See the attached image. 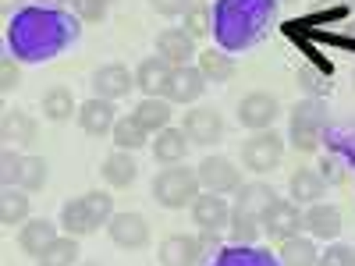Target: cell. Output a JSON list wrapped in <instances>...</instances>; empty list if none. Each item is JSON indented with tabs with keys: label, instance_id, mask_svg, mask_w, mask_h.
Returning a JSON list of instances; mask_svg holds the SVG:
<instances>
[{
	"label": "cell",
	"instance_id": "46",
	"mask_svg": "<svg viewBox=\"0 0 355 266\" xmlns=\"http://www.w3.org/2000/svg\"><path fill=\"white\" fill-rule=\"evenodd\" d=\"M345 36H348V39H355V21H348V28H345Z\"/></svg>",
	"mask_w": 355,
	"mask_h": 266
},
{
	"label": "cell",
	"instance_id": "29",
	"mask_svg": "<svg viewBox=\"0 0 355 266\" xmlns=\"http://www.w3.org/2000/svg\"><path fill=\"white\" fill-rule=\"evenodd\" d=\"M320 263V249L313 238H288L281 242V266H316Z\"/></svg>",
	"mask_w": 355,
	"mask_h": 266
},
{
	"label": "cell",
	"instance_id": "37",
	"mask_svg": "<svg viewBox=\"0 0 355 266\" xmlns=\"http://www.w3.org/2000/svg\"><path fill=\"white\" fill-rule=\"evenodd\" d=\"M217 266H274V259H266L263 252H252L249 245L239 252H224Z\"/></svg>",
	"mask_w": 355,
	"mask_h": 266
},
{
	"label": "cell",
	"instance_id": "22",
	"mask_svg": "<svg viewBox=\"0 0 355 266\" xmlns=\"http://www.w3.org/2000/svg\"><path fill=\"white\" fill-rule=\"evenodd\" d=\"M185 153H189V135L182 132V128H164V132H157V142H153V157L160 160V163H182L185 160Z\"/></svg>",
	"mask_w": 355,
	"mask_h": 266
},
{
	"label": "cell",
	"instance_id": "12",
	"mask_svg": "<svg viewBox=\"0 0 355 266\" xmlns=\"http://www.w3.org/2000/svg\"><path fill=\"white\" fill-rule=\"evenodd\" d=\"M93 96L100 100H121L132 93V85H135V75L125 68V64H103L93 71Z\"/></svg>",
	"mask_w": 355,
	"mask_h": 266
},
{
	"label": "cell",
	"instance_id": "21",
	"mask_svg": "<svg viewBox=\"0 0 355 266\" xmlns=\"http://www.w3.org/2000/svg\"><path fill=\"white\" fill-rule=\"evenodd\" d=\"M135 174H139V163L132 160L128 150H114L107 160H103V181L110 188H128L135 181Z\"/></svg>",
	"mask_w": 355,
	"mask_h": 266
},
{
	"label": "cell",
	"instance_id": "24",
	"mask_svg": "<svg viewBox=\"0 0 355 266\" xmlns=\"http://www.w3.org/2000/svg\"><path fill=\"white\" fill-rule=\"evenodd\" d=\"M288 188H291V199L302 206V202H320V195L327 192V181H323V177H320V170L299 167V170L291 174Z\"/></svg>",
	"mask_w": 355,
	"mask_h": 266
},
{
	"label": "cell",
	"instance_id": "16",
	"mask_svg": "<svg viewBox=\"0 0 355 266\" xmlns=\"http://www.w3.org/2000/svg\"><path fill=\"white\" fill-rule=\"evenodd\" d=\"M174 64H167L164 57H146V61L135 68V85L142 89L146 96H167V85H171Z\"/></svg>",
	"mask_w": 355,
	"mask_h": 266
},
{
	"label": "cell",
	"instance_id": "17",
	"mask_svg": "<svg viewBox=\"0 0 355 266\" xmlns=\"http://www.w3.org/2000/svg\"><path fill=\"white\" fill-rule=\"evenodd\" d=\"M274 188L270 185H263V181H252V185H242L239 188V199H234L231 210L239 213V217H249V220H259L263 224V213L274 206Z\"/></svg>",
	"mask_w": 355,
	"mask_h": 266
},
{
	"label": "cell",
	"instance_id": "36",
	"mask_svg": "<svg viewBox=\"0 0 355 266\" xmlns=\"http://www.w3.org/2000/svg\"><path fill=\"white\" fill-rule=\"evenodd\" d=\"M259 231H263L259 220H249V217L231 213V238H234V245H256Z\"/></svg>",
	"mask_w": 355,
	"mask_h": 266
},
{
	"label": "cell",
	"instance_id": "8",
	"mask_svg": "<svg viewBox=\"0 0 355 266\" xmlns=\"http://www.w3.org/2000/svg\"><path fill=\"white\" fill-rule=\"evenodd\" d=\"M199 181L206 192L214 195H227V192H239L242 188V174L227 157H206L199 163Z\"/></svg>",
	"mask_w": 355,
	"mask_h": 266
},
{
	"label": "cell",
	"instance_id": "43",
	"mask_svg": "<svg viewBox=\"0 0 355 266\" xmlns=\"http://www.w3.org/2000/svg\"><path fill=\"white\" fill-rule=\"evenodd\" d=\"M320 177H323V181H345V170H341V163L334 157H327L320 163Z\"/></svg>",
	"mask_w": 355,
	"mask_h": 266
},
{
	"label": "cell",
	"instance_id": "19",
	"mask_svg": "<svg viewBox=\"0 0 355 266\" xmlns=\"http://www.w3.org/2000/svg\"><path fill=\"white\" fill-rule=\"evenodd\" d=\"M302 227L313 234V238L334 242L341 234V210H338V206H327V202H313L309 213L302 217Z\"/></svg>",
	"mask_w": 355,
	"mask_h": 266
},
{
	"label": "cell",
	"instance_id": "5",
	"mask_svg": "<svg viewBox=\"0 0 355 266\" xmlns=\"http://www.w3.org/2000/svg\"><path fill=\"white\" fill-rule=\"evenodd\" d=\"M281 157H284V139L274 128L249 135L245 145H242V163L252 174H270L274 167H281Z\"/></svg>",
	"mask_w": 355,
	"mask_h": 266
},
{
	"label": "cell",
	"instance_id": "18",
	"mask_svg": "<svg viewBox=\"0 0 355 266\" xmlns=\"http://www.w3.org/2000/svg\"><path fill=\"white\" fill-rule=\"evenodd\" d=\"M206 89V75L199 71V64H185V68H174L171 85H167V100L171 103H196Z\"/></svg>",
	"mask_w": 355,
	"mask_h": 266
},
{
	"label": "cell",
	"instance_id": "23",
	"mask_svg": "<svg viewBox=\"0 0 355 266\" xmlns=\"http://www.w3.org/2000/svg\"><path fill=\"white\" fill-rule=\"evenodd\" d=\"M0 135H4V142L28 145V142H36V121L25 110H4V117H0Z\"/></svg>",
	"mask_w": 355,
	"mask_h": 266
},
{
	"label": "cell",
	"instance_id": "27",
	"mask_svg": "<svg viewBox=\"0 0 355 266\" xmlns=\"http://www.w3.org/2000/svg\"><path fill=\"white\" fill-rule=\"evenodd\" d=\"M28 220V192H21L18 185H4L0 192V224L15 227Z\"/></svg>",
	"mask_w": 355,
	"mask_h": 266
},
{
	"label": "cell",
	"instance_id": "13",
	"mask_svg": "<svg viewBox=\"0 0 355 266\" xmlns=\"http://www.w3.org/2000/svg\"><path fill=\"white\" fill-rule=\"evenodd\" d=\"M78 125H82V132H85V135H93V139L110 135V132H114V125H117L114 100H100V96H93V100L78 103Z\"/></svg>",
	"mask_w": 355,
	"mask_h": 266
},
{
	"label": "cell",
	"instance_id": "15",
	"mask_svg": "<svg viewBox=\"0 0 355 266\" xmlns=\"http://www.w3.org/2000/svg\"><path fill=\"white\" fill-rule=\"evenodd\" d=\"M157 53L164 57L167 64L185 68V64H192V57L199 50H196V39L185 33V28H164V33L157 36Z\"/></svg>",
	"mask_w": 355,
	"mask_h": 266
},
{
	"label": "cell",
	"instance_id": "11",
	"mask_svg": "<svg viewBox=\"0 0 355 266\" xmlns=\"http://www.w3.org/2000/svg\"><path fill=\"white\" fill-rule=\"evenodd\" d=\"M160 266H199L206 259V249L199 245L196 234H171L157 249Z\"/></svg>",
	"mask_w": 355,
	"mask_h": 266
},
{
	"label": "cell",
	"instance_id": "42",
	"mask_svg": "<svg viewBox=\"0 0 355 266\" xmlns=\"http://www.w3.org/2000/svg\"><path fill=\"white\" fill-rule=\"evenodd\" d=\"M18 153L15 150H4V157H0V177H4V185H11V177H15V167H18Z\"/></svg>",
	"mask_w": 355,
	"mask_h": 266
},
{
	"label": "cell",
	"instance_id": "28",
	"mask_svg": "<svg viewBox=\"0 0 355 266\" xmlns=\"http://www.w3.org/2000/svg\"><path fill=\"white\" fill-rule=\"evenodd\" d=\"M114 145L117 150H128V153H135V150H142L146 142H150V135L153 132H146L142 125H139V117L135 114H128V117H117V125H114Z\"/></svg>",
	"mask_w": 355,
	"mask_h": 266
},
{
	"label": "cell",
	"instance_id": "7",
	"mask_svg": "<svg viewBox=\"0 0 355 266\" xmlns=\"http://www.w3.org/2000/svg\"><path fill=\"white\" fill-rule=\"evenodd\" d=\"M302 217L306 213L299 210V202H295V199H274V206L263 213V231L270 234L274 242H288V238L299 234Z\"/></svg>",
	"mask_w": 355,
	"mask_h": 266
},
{
	"label": "cell",
	"instance_id": "20",
	"mask_svg": "<svg viewBox=\"0 0 355 266\" xmlns=\"http://www.w3.org/2000/svg\"><path fill=\"white\" fill-rule=\"evenodd\" d=\"M53 238H57V224H53V220H46V217H40V220H25L21 231H18V249H21L25 256L40 259L43 249H46Z\"/></svg>",
	"mask_w": 355,
	"mask_h": 266
},
{
	"label": "cell",
	"instance_id": "47",
	"mask_svg": "<svg viewBox=\"0 0 355 266\" xmlns=\"http://www.w3.org/2000/svg\"><path fill=\"white\" fill-rule=\"evenodd\" d=\"M345 4H348V8H352V11H355V0H345Z\"/></svg>",
	"mask_w": 355,
	"mask_h": 266
},
{
	"label": "cell",
	"instance_id": "26",
	"mask_svg": "<svg viewBox=\"0 0 355 266\" xmlns=\"http://www.w3.org/2000/svg\"><path fill=\"white\" fill-rule=\"evenodd\" d=\"M61 224H64V231L71 234V238H82V234H93L100 224L93 220V213H89V206L82 202V195L78 199H68L64 206H61Z\"/></svg>",
	"mask_w": 355,
	"mask_h": 266
},
{
	"label": "cell",
	"instance_id": "48",
	"mask_svg": "<svg viewBox=\"0 0 355 266\" xmlns=\"http://www.w3.org/2000/svg\"><path fill=\"white\" fill-rule=\"evenodd\" d=\"M78 266H100V263H78Z\"/></svg>",
	"mask_w": 355,
	"mask_h": 266
},
{
	"label": "cell",
	"instance_id": "49",
	"mask_svg": "<svg viewBox=\"0 0 355 266\" xmlns=\"http://www.w3.org/2000/svg\"><path fill=\"white\" fill-rule=\"evenodd\" d=\"M100 4H107V8H110V4H114V0H100Z\"/></svg>",
	"mask_w": 355,
	"mask_h": 266
},
{
	"label": "cell",
	"instance_id": "3",
	"mask_svg": "<svg viewBox=\"0 0 355 266\" xmlns=\"http://www.w3.org/2000/svg\"><path fill=\"white\" fill-rule=\"evenodd\" d=\"M199 188H202L199 170L182 167V163H171L153 177V199L160 206H167V210H185V206H192L202 195Z\"/></svg>",
	"mask_w": 355,
	"mask_h": 266
},
{
	"label": "cell",
	"instance_id": "39",
	"mask_svg": "<svg viewBox=\"0 0 355 266\" xmlns=\"http://www.w3.org/2000/svg\"><path fill=\"white\" fill-rule=\"evenodd\" d=\"M71 15L78 21H103L107 18V4H100V0H71Z\"/></svg>",
	"mask_w": 355,
	"mask_h": 266
},
{
	"label": "cell",
	"instance_id": "44",
	"mask_svg": "<svg viewBox=\"0 0 355 266\" xmlns=\"http://www.w3.org/2000/svg\"><path fill=\"white\" fill-rule=\"evenodd\" d=\"M199 245L206 249V256H210L214 249H220V231H202L199 234Z\"/></svg>",
	"mask_w": 355,
	"mask_h": 266
},
{
	"label": "cell",
	"instance_id": "41",
	"mask_svg": "<svg viewBox=\"0 0 355 266\" xmlns=\"http://www.w3.org/2000/svg\"><path fill=\"white\" fill-rule=\"evenodd\" d=\"M150 8L164 18H178V15H185L192 8V0H150Z\"/></svg>",
	"mask_w": 355,
	"mask_h": 266
},
{
	"label": "cell",
	"instance_id": "35",
	"mask_svg": "<svg viewBox=\"0 0 355 266\" xmlns=\"http://www.w3.org/2000/svg\"><path fill=\"white\" fill-rule=\"evenodd\" d=\"M82 202L89 206V213H93V220L96 224H110V217H114V199H110V192H85L82 195Z\"/></svg>",
	"mask_w": 355,
	"mask_h": 266
},
{
	"label": "cell",
	"instance_id": "32",
	"mask_svg": "<svg viewBox=\"0 0 355 266\" xmlns=\"http://www.w3.org/2000/svg\"><path fill=\"white\" fill-rule=\"evenodd\" d=\"M43 117L46 121H68L71 117V110L78 107L75 103V96H71V89H64V85H53V89H46L43 93Z\"/></svg>",
	"mask_w": 355,
	"mask_h": 266
},
{
	"label": "cell",
	"instance_id": "25",
	"mask_svg": "<svg viewBox=\"0 0 355 266\" xmlns=\"http://www.w3.org/2000/svg\"><path fill=\"white\" fill-rule=\"evenodd\" d=\"M46 177H50V167H46L43 157H21L18 167H15L11 185H18L21 192H40L46 185Z\"/></svg>",
	"mask_w": 355,
	"mask_h": 266
},
{
	"label": "cell",
	"instance_id": "38",
	"mask_svg": "<svg viewBox=\"0 0 355 266\" xmlns=\"http://www.w3.org/2000/svg\"><path fill=\"white\" fill-rule=\"evenodd\" d=\"M316 266H355V245H331V249H323Z\"/></svg>",
	"mask_w": 355,
	"mask_h": 266
},
{
	"label": "cell",
	"instance_id": "10",
	"mask_svg": "<svg viewBox=\"0 0 355 266\" xmlns=\"http://www.w3.org/2000/svg\"><path fill=\"white\" fill-rule=\"evenodd\" d=\"M182 132L189 135V142H199V145L220 142V139H224V117H220L214 107H192V110L185 114Z\"/></svg>",
	"mask_w": 355,
	"mask_h": 266
},
{
	"label": "cell",
	"instance_id": "40",
	"mask_svg": "<svg viewBox=\"0 0 355 266\" xmlns=\"http://www.w3.org/2000/svg\"><path fill=\"white\" fill-rule=\"evenodd\" d=\"M21 85V71H18V64L11 61V57H4V61H0V93H15V89Z\"/></svg>",
	"mask_w": 355,
	"mask_h": 266
},
{
	"label": "cell",
	"instance_id": "1",
	"mask_svg": "<svg viewBox=\"0 0 355 266\" xmlns=\"http://www.w3.org/2000/svg\"><path fill=\"white\" fill-rule=\"evenodd\" d=\"M8 39H11L18 57H25V61H43V57H53L68 39H75V21H68L53 8H33V11H21L15 18Z\"/></svg>",
	"mask_w": 355,
	"mask_h": 266
},
{
	"label": "cell",
	"instance_id": "9",
	"mask_svg": "<svg viewBox=\"0 0 355 266\" xmlns=\"http://www.w3.org/2000/svg\"><path fill=\"white\" fill-rule=\"evenodd\" d=\"M277 114H281V103L270 93H249L239 103V125H245L252 132H266V128H274Z\"/></svg>",
	"mask_w": 355,
	"mask_h": 266
},
{
	"label": "cell",
	"instance_id": "14",
	"mask_svg": "<svg viewBox=\"0 0 355 266\" xmlns=\"http://www.w3.org/2000/svg\"><path fill=\"white\" fill-rule=\"evenodd\" d=\"M231 206L224 195H214V192H202L196 202H192V220L199 224V231H224L231 224Z\"/></svg>",
	"mask_w": 355,
	"mask_h": 266
},
{
	"label": "cell",
	"instance_id": "2",
	"mask_svg": "<svg viewBox=\"0 0 355 266\" xmlns=\"http://www.w3.org/2000/svg\"><path fill=\"white\" fill-rule=\"evenodd\" d=\"M214 15V36L220 39V50H245L270 28L274 0H220Z\"/></svg>",
	"mask_w": 355,
	"mask_h": 266
},
{
	"label": "cell",
	"instance_id": "34",
	"mask_svg": "<svg viewBox=\"0 0 355 266\" xmlns=\"http://www.w3.org/2000/svg\"><path fill=\"white\" fill-rule=\"evenodd\" d=\"M214 11H210V4H192L189 11H185V33L192 36V39H206V36H210L214 33Z\"/></svg>",
	"mask_w": 355,
	"mask_h": 266
},
{
	"label": "cell",
	"instance_id": "4",
	"mask_svg": "<svg viewBox=\"0 0 355 266\" xmlns=\"http://www.w3.org/2000/svg\"><path fill=\"white\" fill-rule=\"evenodd\" d=\"M323 125H327V107H323L316 96L295 103L291 107V117H288L291 145L299 153H316L320 142H323Z\"/></svg>",
	"mask_w": 355,
	"mask_h": 266
},
{
	"label": "cell",
	"instance_id": "33",
	"mask_svg": "<svg viewBox=\"0 0 355 266\" xmlns=\"http://www.w3.org/2000/svg\"><path fill=\"white\" fill-rule=\"evenodd\" d=\"M40 266H78V242L71 238V234H57V238L43 249V256L36 259Z\"/></svg>",
	"mask_w": 355,
	"mask_h": 266
},
{
	"label": "cell",
	"instance_id": "50",
	"mask_svg": "<svg viewBox=\"0 0 355 266\" xmlns=\"http://www.w3.org/2000/svg\"><path fill=\"white\" fill-rule=\"evenodd\" d=\"M8 4H11V0H4V11H8ZM15 4H18V0H15Z\"/></svg>",
	"mask_w": 355,
	"mask_h": 266
},
{
	"label": "cell",
	"instance_id": "45",
	"mask_svg": "<svg viewBox=\"0 0 355 266\" xmlns=\"http://www.w3.org/2000/svg\"><path fill=\"white\" fill-rule=\"evenodd\" d=\"M40 8H57V4H64V0H36Z\"/></svg>",
	"mask_w": 355,
	"mask_h": 266
},
{
	"label": "cell",
	"instance_id": "31",
	"mask_svg": "<svg viewBox=\"0 0 355 266\" xmlns=\"http://www.w3.org/2000/svg\"><path fill=\"white\" fill-rule=\"evenodd\" d=\"M234 57L227 50H199V71L206 78H214V82H227L234 78Z\"/></svg>",
	"mask_w": 355,
	"mask_h": 266
},
{
	"label": "cell",
	"instance_id": "51",
	"mask_svg": "<svg viewBox=\"0 0 355 266\" xmlns=\"http://www.w3.org/2000/svg\"><path fill=\"white\" fill-rule=\"evenodd\" d=\"M352 82H355V75H352Z\"/></svg>",
	"mask_w": 355,
	"mask_h": 266
},
{
	"label": "cell",
	"instance_id": "30",
	"mask_svg": "<svg viewBox=\"0 0 355 266\" xmlns=\"http://www.w3.org/2000/svg\"><path fill=\"white\" fill-rule=\"evenodd\" d=\"M135 117L146 132H164L167 121H171V107H167V96H146L139 107H135Z\"/></svg>",
	"mask_w": 355,
	"mask_h": 266
},
{
	"label": "cell",
	"instance_id": "6",
	"mask_svg": "<svg viewBox=\"0 0 355 266\" xmlns=\"http://www.w3.org/2000/svg\"><path fill=\"white\" fill-rule=\"evenodd\" d=\"M107 234L117 249H128V252H139V249L150 245V224H146V217L135 213V210L114 213L110 224H107Z\"/></svg>",
	"mask_w": 355,
	"mask_h": 266
}]
</instances>
